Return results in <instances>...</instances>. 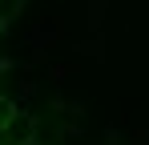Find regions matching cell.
Instances as JSON below:
<instances>
[{
  "instance_id": "cell-1",
  "label": "cell",
  "mask_w": 149,
  "mask_h": 145,
  "mask_svg": "<svg viewBox=\"0 0 149 145\" xmlns=\"http://www.w3.org/2000/svg\"><path fill=\"white\" fill-rule=\"evenodd\" d=\"M8 137H12V145H28V137H32V121H28V117H20V121L12 117V121H8Z\"/></svg>"
},
{
  "instance_id": "cell-2",
  "label": "cell",
  "mask_w": 149,
  "mask_h": 145,
  "mask_svg": "<svg viewBox=\"0 0 149 145\" xmlns=\"http://www.w3.org/2000/svg\"><path fill=\"white\" fill-rule=\"evenodd\" d=\"M16 117V105L8 101V97H0V129H8V121Z\"/></svg>"
}]
</instances>
